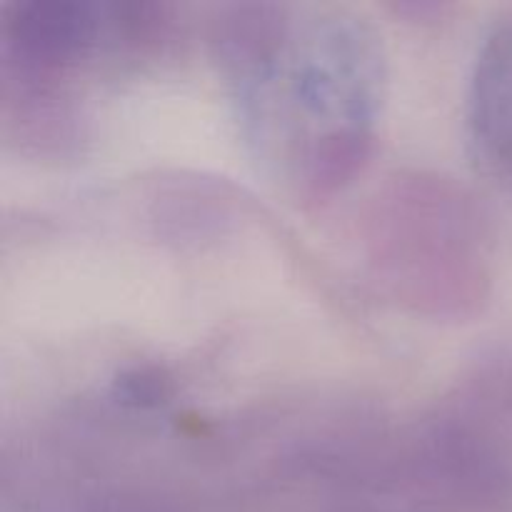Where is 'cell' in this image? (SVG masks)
Instances as JSON below:
<instances>
[{
	"mask_svg": "<svg viewBox=\"0 0 512 512\" xmlns=\"http://www.w3.org/2000/svg\"><path fill=\"white\" fill-rule=\"evenodd\" d=\"M468 125L480 163L512 185V18L495 23L480 43L470 78Z\"/></svg>",
	"mask_w": 512,
	"mask_h": 512,
	"instance_id": "7a4b0ae2",
	"label": "cell"
},
{
	"mask_svg": "<svg viewBox=\"0 0 512 512\" xmlns=\"http://www.w3.org/2000/svg\"><path fill=\"white\" fill-rule=\"evenodd\" d=\"M93 10L75 3L20 5L8 20V40L30 68L53 70L70 63L93 40Z\"/></svg>",
	"mask_w": 512,
	"mask_h": 512,
	"instance_id": "3957f363",
	"label": "cell"
},
{
	"mask_svg": "<svg viewBox=\"0 0 512 512\" xmlns=\"http://www.w3.org/2000/svg\"><path fill=\"white\" fill-rule=\"evenodd\" d=\"M220 43L260 128L283 130L308 190L345 183L368 158L383 90L370 30L348 15L293 25L278 8H253Z\"/></svg>",
	"mask_w": 512,
	"mask_h": 512,
	"instance_id": "6da1fadb",
	"label": "cell"
}]
</instances>
